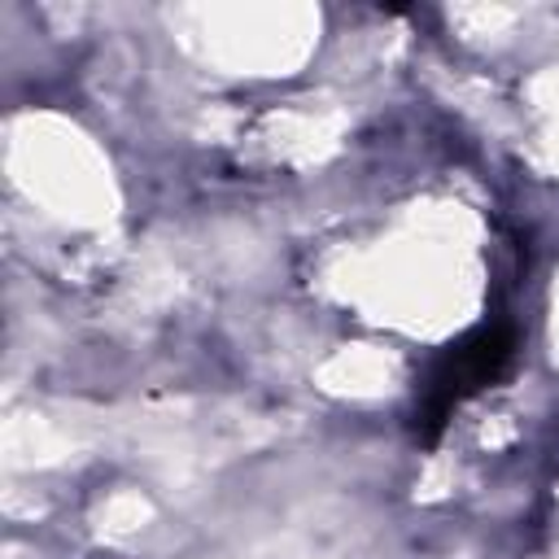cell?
Returning <instances> with one entry per match:
<instances>
[{
    "label": "cell",
    "instance_id": "obj_1",
    "mask_svg": "<svg viewBox=\"0 0 559 559\" xmlns=\"http://www.w3.org/2000/svg\"><path fill=\"white\" fill-rule=\"evenodd\" d=\"M507 358H511V332H502V328H485V332L450 345L445 362L432 371V384H428V393H432L428 406H424L428 424L437 428L450 415V406H459L467 393L489 384L507 367Z\"/></svg>",
    "mask_w": 559,
    "mask_h": 559
}]
</instances>
